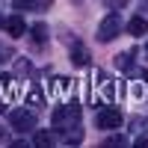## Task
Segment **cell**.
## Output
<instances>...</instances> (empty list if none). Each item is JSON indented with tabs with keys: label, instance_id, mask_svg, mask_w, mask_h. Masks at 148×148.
<instances>
[{
	"label": "cell",
	"instance_id": "7",
	"mask_svg": "<svg viewBox=\"0 0 148 148\" xmlns=\"http://www.w3.org/2000/svg\"><path fill=\"white\" fill-rule=\"evenodd\" d=\"M127 33H130V36H145V33H148V21H145L142 15L130 18V21H127Z\"/></svg>",
	"mask_w": 148,
	"mask_h": 148
},
{
	"label": "cell",
	"instance_id": "9",
	"mask_svg": "<svg viewBox=\"0 0 148 148\" xmlns=\"http://www.w3.org/2000/svg\"><path fill=\"white\" fill-rule=\"evenodd\" d=\"M33 145H39V148H47V145H53V130H36V136H33Z\"/></svg>",
	"mask_w": 148,
	"mask_h": 148
},
{
	"label": "cell",
	"instance_id": "10",
	"mask_svg": "<svg viewBox=\"0 0 148 148\" xmlns=\"http://www.w3.org/2000/svg\"><path fill=\"white\" fill-rule=\"evenodd\" d=\"M133 56H136V51H125V53H119V56H116V68L127 71V68L133 65Z\"/></svg>",
	"mask_w": 148,
	"mask_h": 148
},
{
	"label": "cell",
	"instance_id": "6",
	"mask_svg": "<svg viewBox=\"0 0 148 148\" xmlns=\"http://www.w3.org/2000/svg\"><path fill=\"white\" fill-rule=\"evenodd\" d=\"M80 139H83V127H80V125L62 127V142H65V145H77Z\"/></svg>",
	"mask_w": 148,
	"mask_h": 148
},
{
	"label": "cell",
	"instance_id": "15",
	"mask_svg": "<svg viewBox=\"0 0 148 148\" xmlns=\"http://www.w3.org/2000/svg\"><path fill=\"white\" fill-rule=\"evenodd\" d=\"M107 145H125V136H110Z\"/></svg>",
	"mask_w": 148,
	"mask_h": 148
},
{
	"label": "cell",
	"instance_id": "2",
	"mask_svg": "<svg viewBox=\"0 0 148 148\" xmlns=\"http://www.w3.org/2000/svg\"><path fill=\"white\" fill-rule=\"evenodd\" d=\"M9 125H12L15 133H30V130H36V116L30 110H12L9 113Z\"/></svg>",
	"mask_w": 148,
	"mask_h": 148
},
{
	"label": "cell",
	"instance_id": "5",
	"mask_svg": "<svg viewBox=\"0 0 148 148\" xmlns=\"http://www.w3.org/2000/svg\"><path fill=\"white\" fill-rule=\"evenodd\" d=\"M3 27H6V33L12 36V39H21V36L27 33V24H24L21 15H9V18L3 21Z\"/></svg>",
	"mask_w": 148,
	"mask_h": 148
},
{
	"label": "cell",
	"instance_id": "3",
	"mask_svg": "<svg viewBox=\"0 0 148 148\" xmlns=\"http://www.w3.org/2000/svg\"><path fill=\"white\" fill-rule=\"evenodd\" d=\"M95 125L101 130H116L121 125V110L119 107H101L98 116H95Z\"/></svg>",
	"mask_w": 148,
	"mask_h": 148
},
{
	"label": "cell",
	"instance_id": "14",
	"mask_svg": "<svg viewBox=\"0 0 148 148\" xmlns=\"http://www.w3.org/2000/svg\"><path fill=\"white\" fill-rule=\"evenodd\" d=\"M12 3H15V9H33L36 0H12Z\"/></svg>",
	"mask_w": 148,
	"mask_h": 148
},
{
	"label": "cell",
	"instance_id": "16",
	"mask_svg": "<svg viewBox=\"0 0 148 148\" xmlns=\"http://www.w3.org/2000/svg\"><path fill=\"white\" fill-rule=\"evenodd\" d=\"M3 110H6V104H3V101H0V113H3Z\"/></svg>",
	"mask_w": 148,
	"mask_h": 148
},
{
	"label": "cell",
	"instance_id": "18",
	"mask_svg": "<svg viewBox=\"0 0 148 148\" xmlns=\"http://www.w3.org/2000/svg\"><path fill=\"white\" fill-rule=\"evenodd\" d=\"M145 9H148V3H145Z\"/></svg>",
	"mask_w": 148,
	"mask_h": 148
},
{
	"label": "cell",
	"instance_id": "8",
	"mask_svg": "<svg viewBox=\"0 0 148 148\" xmlns=\"http://www.w3.org/2000/svg\"><path fill=\"white\" fill-rule=\"evenodd\" d=\"M71 62H74V65H89V51H86L80 42L71 47Z\"/></svg>",
	"mask_w": 148,
	"mask_h": 148
},
{
	"label": "cell",
	"instance_id": "17",
	"mask_svg": "<svg viewBox=\"0 0 148 148\" xmlns=\"http://www.w3.org/2000/svg\"><path fill=\"white\" fill-rule=\"evenodd\" d=\"M0 139H6V133H3V130H0Z\"/></svg>",
	"mask_w": 148,
	"mask_h": 148
},
{
	"label": "cell",
	"instance_id": "4",
	"mask_svg": "<svg viewBox=\"0 0 148 148\" xmlns=\"http://www.w3.org/2000/svg\"><path fill=\"white\" fill-rule=\"evenodd\" d=\"M121 27H125V24H121V18L116 15H107L104 21H101V27H98V42H113L116 36L121 33Z\"/></svg>",
	"mask_w": 148,
	"mask_h": 148
},
{
	"label": "cell",
	"instance_id": "1",
	"mask_svg": "<svg viewBox=\"0 0 148 148\" xmlns=\"http://www.w3.org/2000/svg\"><path fill=\"white\" fill-rule=\"evenodd\" d=\"M71 125H80V107L77 104H62L53 110V127L62 130V127H71Z\"/></svg>",
	"mask_w": 148,
	"mask_h": 148
},
{
	"label": "cell",
	"instance_id": "12",
	"mask_svg": "<svg viewBox=\"0 0 148 148\" xmlns=\"http://www.w3.org/2000/svg\"><path fill=\"white\" fill-rule=\"evenodd\" d=\"M15 71H18V74H27V71H33V65L27 62V59H18V62H15Z\"/></svg>",
	"mask_w": 148,
	"mask_h": 148
},
{
	"label": "cell",
	"instance_id": "13",
	"mask_svg": "<svg viewBox=\"0 0 148 148\" xmlns=\"http://www.w3.org/2000/svg\"><path fill=\"white\" fill-rule=\"evenodd\" d=\"M30 101H33L36 107H42V92L36 89V86H33V89H30Z\"/></svg>",
	"mask_w": 148,
	"mask_h": 148
},
{
	"label": "cell",
	"instance_id": "11",
	"mask_svg": "<svg viewBox=\"0 0 148 148\" xmlns=\"http://www.w3.org/2000/svg\"><path fill=\"white\" fill-rule=\"evenodd\" d=\"M33 39H36V45L47 42V24H36V27H33Z\"/></svg>",
	"mask_w": 148,
	"mask_h": 148
}]
</instances>
